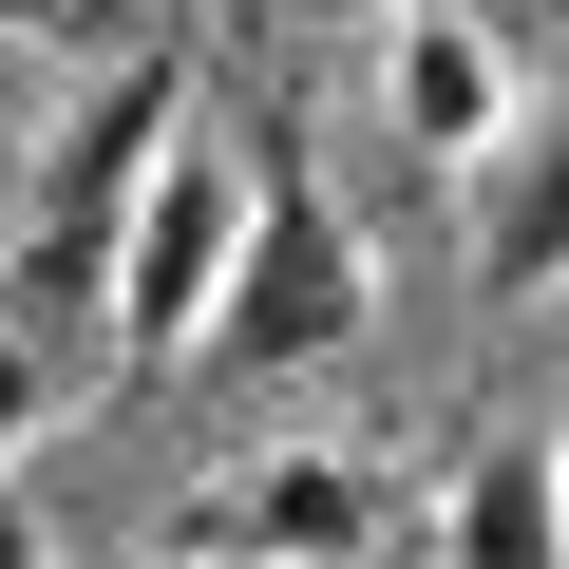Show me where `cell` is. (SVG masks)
Segmentation results:
<instances>
[{
	"instance_id": "8",
	"label": "cell",
	"mask_w": 569,
	"mask_h": 569,
	"mask_svg": "<svg viewBox=\"0 0 569 569\" xmlns=\"http://www.w3.org/2000/svg\"><path fill=\"white\" fill-rule=\"evenodd\" d=\"M77 399H96V361H77V342H39V323H0V475H20V456H39L58 418H77Z\"/></svg>"
},
{
	"instance_id": "4",
	"label": "cell",
	"mask_w": 569,
	"mask_h": 569,
	"mask_svg": "<svg viewBox=\"0 0 569 569\" xmlns=\"http://www.w3.org/2000/svg\"><path fill=\"white\" fill-rule=\"evenodd\" d=\"M380 531H399V475L361 437H247L171 512V550H209V569H361Z\"/></svg>"
},
{
	"instance_id": "13",
	"label": "cell",
	"mask_w": 569,
	"mask_h": 569,
	"mask_svg": "<svg viewBox=\"0 0 569 569\" xmlns=\"http://www.w3.org/2000/svg\"><path fill=\"white\" fill-rule=\"evenodd\" d=\"M152 569H209V550H152Z\"/></svg>"
},
{
	"instance_id": "11",
	"label": "cell",
	"mask_w": 569,
	"mask_h": 569,
	"mask_svg": "<svg viewBox=\"0 0 569 569\" xmlns=\"http://www.w3.org/2000/svg\"><path fill=\"white\" fill-rule=\"evenodd\" d=\"M284 20H323V39H342V20H399V0H284Z\"/></svg>"
},
{
	"instance_id": "10",
	"label": "cell",
	"mask_w": 569,
	"mask_h": 569,
	"mask_svg": "<svg viewBox=\"0 0 569 569\" xmlns=\"http://www.w3.org/2000/svg\"><path fill=\"white\" fill-rule=\"evenodd\" d=\"M0 569H58V512H39L20 475H0Z\"/></svg>"
},
{
	"instance_id": "1",
	"label": "cell",
	"mask_w": 569,
	"mask_h": 569,
	"mask_svg": "<svg viewBox=\"0 0 569 569\" xmlns=\"http://www.w3.org/2000/svg\"><path fill=\"white\" fill-rule=\"evenodd\" d=\"M190 58L171 39H133V58H96V96L39 133V171H20V228H0V323H39V342H114V228H133V190H152V152L190 133Z\"/></svg>"
},
{
	"instance_id": "12",
	"label": "cell",
	"mask_w": 569,
	"mask_h": 569,
	"mask_svg": "<svg viewBox=\"0 0 569 569\" xmlns=\"http://www.w3.org/2000/svg\"><path fill=\"white\" fill-rule=\"evenodd\" d=\"M550 493H569V418H550Z\"/></svg>"
},
{
	"instance_id": "2",
	"label": "cell",
	"mask_w": 569,
	"mask_h": 569,
	"mask_svg": "<svg viewBox=\"0 0 569 569\" xmlns=\"http://www.w3.org/2000/svg\"><path fill=\"white\" fill-rule=\"evenodd\" d=\"M266 152V133H247ZM380 323V247H361V209L305 171V152H266V190H247V266H228V305H209V380H305V361H342Z\"/></svg>"
},
{
	"instance_id": "3",
	"label": "cell",
	"mask_w": 569,
	"mask_h": 569,
	"mask_svg": "<svg viewBox=\"0 0 569 569\" xmlns=\"http://www.w3.org/2000/svg\"><path fill=\"white\" fill-rule=\"evenodd\" d=\"M247 190H266V152L190 96V133L152 152V190H133V228H114V361H190V342H209L228 266H247Z\"/></svg>"
},
{
	"instance_id": "6",
	"label": "cell",
	"mask_w": 569,
	"mask_h": 569,
	"mask_svg": "<svg viewBox=\"0 0 569 569\" xmlns=\"http://www.w3.org/2000/svg\"><path fill=\"white\" fill-rule=\"evenodd\" d=\"M475 284L493 305H569V96H531L475 171Z\"/></svg>"
},
{
	"instance_id": "7",
	"label": "cell",
	"mask_w": 569,
	"mask_h": 569,
	"mask_svg": "<svg viewBox=\"0 0 569 569\" xmlns=\"http://www.w3.org/2000/svg\"><path fill=\"white\" fill-rule=\"evenodd\" d=\"M418 569H569V493H550V437H475L456 493H437V550Z\"/></svg>"
},
{
	"instance_id": "5",
	"label": "cell",
	"mask_w": 569,
	"mask_h": 569,
	"mask_svg": "<svg viewBox=\"0 0 569 569\" xmlns=\"http://www.w3.org/2000/svg\"><path fill=\"white\" fill-rule=\"evenodd\" d=\"M380 114H399V152L418 171H493V133L531 114V77H512V39L475 20V0H399V20H380Z\"/></svg>"
},
{
	"instance_id": "9",
	"label": "cell",
	"mask_w": 569,
	"mask_h": 569,
	"mask_svg": "<svg viewBox=\"0 0 569 569\" xmlns=\"http://www.w3.org/2000/svg\"><path fill=\"white\" fill-rule=\"evenodd\" d=\"M0 39H77V58H133L152 20H133V0H0Z\"/></svg>"
}]
</instances>
